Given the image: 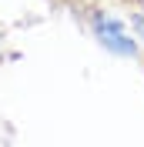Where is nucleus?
Returning <instances> with one entry per match:
<instances>
[{"instance_id": "obj_2", "label": "nucleus", "mask_w": 144, "mask_h": 147, "mask_svg": "<svg viewBox=\"0 0 144 147\" xmlns=\"http://www.w3.org/2000/svg\"><path fill=\"white\" fill-rule=\"evenodd\" d=\"M127 30L134 37L137 44L144 40V10H131V17H127Z\"/></svg>"}, {"instance_id": "obj_1", "label": "nucleus", "mask_w": 144, "mask_h": 147, "mask_svg": "<svg viewBox=\"0 0 144 147\" xmlns=\"http://www.w3.org/2000/svg\"><path fill=\"white\" fill-rule=\"evenodd\" d=\"M87 27H90V34L97 37V44L104 47L107 54H114V57H141V44L131 37L127 20H121V17H114V13H107V10L94 7L87 13Z\"/></svg>"}, {"instance_id": "obj_3", "label": "nucleus", "mask_w": 144, "mask_h": 147, "mask_svg": "<svg viewBox=\"0 0 144 147\" xmlns=\"http://www.w3.org/2000/svg\"><path fill=\"white\" fill-rule=\"evenodd\" d=\"M3 57H7V54H3V34H0V60H3Z\"/></svg>"}]
</instances>
